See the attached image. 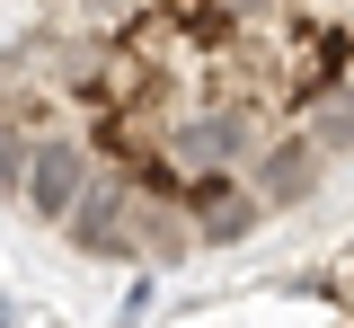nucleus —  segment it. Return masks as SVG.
I'll list each match as a JSON object with an SVG mask.
<instances>
[{
    "label": "nucleus",
    "mask_w": 354,
    "mask_h": 328,
    "mask_svg": "<svg viewBox=\"0 0 354 328\" xmlns=\"http://www.w3.org/2000/svg\"><path fill=\"white\" fill-rule=\"evenodd\" d=\"M177 204L195 213V248H239V239H257L266 231V204L230 169H204V178H186L177 187Z\"/></svg>",
    "instance_id": "39448f33"
},
{
    "label": "nucleus",
    "mask_w": 354,
    "mask_h": 328,
    "mask_svg": "<svg viewBox=\"0 0 354 328\" xmlns=\"http://www.w3.org/2000/svg\"><path fill=\"white\" fill-rule=\"evenodd\" d=\"M88 169H97V151H88V134L62 116V125H44V134L27 142V169H18L9 204H18V213H36V222H62V213H71V195L88 187Z\"/></svg>",
    "instance_id": "f03ea898"
},
{
    "label": "nucleus",
    "mask_w": 354,
    "mask_h": 328,
    "mask_svg": "<svg viewBox=\"0 0 354 328\" xmlns=\"http://www.w3.org/2000/svg\"><path fill=\"white\" fill-rule=\"evenodd\" d=\"M328 169H337V160H328L301 125H274V134H266V151L248 160V195H257L266 222H274V213H292V204H310V195L328 187Z\"/></svg>",
    "instance_id": "20e7f679"
},
{
    "label": "nucleus",
    "mask_w": 354,
    "mask_h": 328,
    "mask_svg": "<svg viewBox=\"0 0 354 328\" xmlns=\"http://www.w3.org/2000/svg\"><path fill=\"white\" fill-rule=\"evenodd\" d=\"M195 257V213L177 195H133V266H177Z\"/></svg>",
    "instance_id": "423d86ee"
},
{
    "label": "nucleus",
    "mask_w": 354,
    "mask_h": 328,
    "mask_svg": "<svg viewBox=\"0 0 354 328\" xmlns=\"http://www.w3.org/2000/svg\"><path fill=\"white\" fill-rule=\"evenodd\" d=\"M27 142H36V134H9V125H0V187H18V169H27Z\"/></svg>",
    "instance_id": "0eeeda50"
},
{
    "label": "nucleus",
    "mask_w": 354,
    "mask_h": 328,
    "mask_svg": "<svg viewBox=\"0 0 354 328\" xmlns=\"http://www.w3.org/2000/svg\"><path fill=\"white\" fill-rule=\"evenodd\" d=\"M266 134H274V107H257V98H195L186 116H169V134H160V151L177 160V178H204V169H248L266 151Z\"/></svg>",
    "instance_id": "f257e3e1"
},
{
    "label": "nucleus",
    "mask_w": 354,
    "mask_h": 328,
    "mask_svg": "<svg viewBox=\"0 0 354 328\" xmlns=\"http://www.w3.org/2000/svg\"><path fill=\"white\" fill-rule=\"evenodd\" d=\"M53 231L80 257H97V266H133V187H124V169H88V187L71 195V213Z\"/></svg>",
    "instance_id": "7ed1b4c3"
}]
</instances>
